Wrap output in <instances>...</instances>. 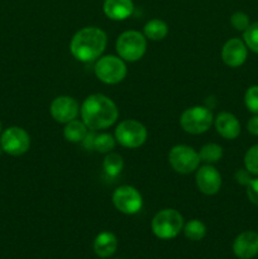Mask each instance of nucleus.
Masks as SVG:
<instances>
[{
	"instance_id": "16",
	"label": "nucleus",
	"mask_w": 258,
	"mask_h": 259,
	"mask_svg": "<svg viewBox=\"0 0 258 259\" xmlns=\"http://www.w3.org/2000/svg\"><path fill=\"white\" fill-rule=\"evenodd\" d=\"M217 132L225 139H235L240 134V124L230 113H220L215 119Z\"/></svg>"
},
{
	"instance_id": "29",
	"label": "nucleus",
	"mask_w": 258,
	"mask_h": 259,
	"mask_svg": "<svg viewBox=\"0 0 258 259\" xmlns=\"http://www.w3.org/2000/svg\"><path fill=\"white\" fill-rule=\"evenodd\" d=\"M235 180H237L238 184L247 186V185L252 181L250 172L248 171V169H238L237 174H235Z\"/></svg>"
},
{
	"instance_id": "31",
	"label": "nucleus",
	"mask_w": 258,
	"mask_h": 259,
	"mask_svg": "<svg viewBox=\"0 0 258 259\" xmlns=\"http://www.w3.org/2000/svg\"><path fill=\"white\" fill-rule=\"evenodd\" d=\"M3 152H4V151H3V148H2V146H0V156H2V153H3Z\"/></svg>"
},
{
	"instance_id": "8",
	"label": "nucleus",
	"mask_w": 258,
	"mask_h": 259,
	"mask_svg": "<svg viewBox=\"0 0 258 259\" xmlns=\"http://www.w3.org/2000/svg\"><path fill=\"white\" fill-rule=\"evenodd\" d=\"M168 161L175 171L182 175H187L197 169L200 163V156L191 147L180 144L171 149L168 154Z\"/></svg>"
},
{
	"instance_id": "28",
	"label": "nucleus",
	"mask_w": 258,
	"mask_h": 259,
	"mask_svg": "<svg viewBox=\"0 0 258 259\" xmlns=\"http://www.w3.org/2000/svg\"><path fill=\"white\" fill-rule=\"evenodd\" d=\"M247 195L250 202L258 206V179H252L247 185Z\"/></svg>"
},
{
	"instance_id": "14",
	"label": "nucleus",
	"mask_w": 258,
	"mask_h": 259,
	"mask_svg": "<svg viewBox=\"0 0 258 259\" xmlns=\"http://www.w3.org/2000/svg\"><path fill=\"white\" fill-rule=\"evenodd\" d=\"M233 252L240 259H250L258 254V233L248 230L235 238Z\"/></svg>"
},
{
	"instance_id": "12",
	"label": "nucleus",
	"mask_w": 258,
	"mask_h": 259,
	"mask_svg": "<svg viewBox=\"0 0 258 259\" xmlns=\"http://www.w3.org/2000/svg\"><path fill=\"white\" fill-rule=\"evenodd\" d=\"M196 185L205 195H215L222 186V176L215 167L206 164L197 169Z\"/></svg>"
},
{
	"instance_id": "24",
	"label": "nucleus",
	"mask_w": 258,
	"mask_h": 259,
	"mask_svg": "<svg viewBox=\"0 0 258 259\" xmlns=\"http://www.w3.org/2000/svg\"><path fill=\"white\" fill-rule=\"evenodd\" d=\"M244 38L245 46L250 48V51L258 53V22L249 24V27L244 30Z\"/></svg>"
},
{
	"instance_id": "25",
	"label": "nucleus",
	"mask_w": 258,
	"mask_h": 259,
	"mask_svg": "<svg viewBox=\"0 0 258 259\" xmlns=\"http://www.w3.org/2000/svg\"><path fill=\"white\" fill-rule=\"evenodd\" d=\"M245 169L253 175H258V144L250 147L244 157Z\"/></svg>"
},
{
	"instance_id": "18",
	"label": "nucleus",
	"mask_w": 258,
	"mask_h": 259,
	"mask_svg": "<svg viewBox=\"0 0 258 259\" xmlns=\"http://www.w3.org/2000/svg\"><path fill=\"white\" fill-rule=\"evenodd\" d=\"M63 136L68 142L72 143H78V142H83V139L88 136V125L83 121L73 120L68 121L63 131Z\"/></svg>"
},
{
	"instance_id": "26",
	"label": "nucleus",
	"mask_w": 258,
	"mask_h": 259,
	"mask_svg": "<svg viewBox=\"0 0 258 259\" xmlns=\"http://www.w3.org/2000/svg\"><path fill=\"white\" fill-rule=\"evenodd\" d=\"M244 103L248 110L252 113L258 114V86H250L247 90L244 96Z\"/></svg>"
},
{
	"instance_id": "11",
	"label": "nucleus",
	"mask_w": 258,
	"mask_h": 259,
	"mask_svg": "<svg viewBox=\"0 0 258 259\" xmlns=\"http://www.w3.org/2000/svg\"><path fill=\"white\" fill-rule=\"evenodd\" d=\"M78 104L70 96H58L51 104V115L58 123H66L73 120L77 116Z\"/></svg>"
},
{
	"instance_id": "17",
	"label": "nucleus",
	"mask_w": 258,
	"mask_h": 259,
	"mask_svg": "<svg viewBox=\"0 0 258 259\" xmlns=\"http://www.w3.org/2000/svg\"><path fill=\"white\" fill-rule=\"evenodd\" d=\"M116 247H118V240L110 232L100 233L94 242V250L101 258L111 257L115 253Z\"/></svg>"
},
{
	"instance_id": "15",
	"label": "nucleus",
	"mask_w": 258,
	"mask_h": 259,
	"mask_svg": "<svg viewBox=\"0 0 258 259\" xmlns=\"http://www.w3.org/2000/svg\"><path fill=\"white\" fill-rule=\"evenodd\" d=\"M104 13L113 20H124L133 14L134 4L132 0H105Z\"/></svg>"
},
{
	"instance_id": "30",
	"label": "nucleus",
	"mask_w": 258,
	"mask_h": 259,
	"mask_svg": "<svg viewBox=\"0 0 258 259\" xmlns=\"http://www.w3.org/2000/svg\"><path fill=\"white\" fill-rule=\"evenodd\" d=\"M247 128L250 134H253V136H258V114L249 119V121H248L247 124Z\"/></svg>"
},
{
	"instance_id": "10",
	"label": "nucleus",
	"mask_w": 258,
	"mask_h": 259,
	"mask_svg": "<svg viewBox=\"0 0 258 259\" xmlns=\"http://www.w3.org/2000/svg\"><path fill=\"white\" fill-rule=\"evenodd\" d=\"M114 206L126 215L137 214L143 206V199L138 190L132 186H120L113 194Z\"/></svg>"
},
{
	"instance_id": "6",
	"label": "nucleus",
	"mask_w": 258,
	"mask_h": 259,
	"mask_svg": "<svg viewBox=\"0 0 258 259\" xmlns=\"http://www.w3.org/2000/svg\"><path fill=\"white\" fill-rule=\"evenodd\" d=\"M95 75L103 82L114 85L125 77L126 66L124 61L116 56H105L96 62Z\"/></svg>"
},
{
	"instance_id": "9",
	"label": "nucleus",
	"mask_w": 258,
	"mask_h": 259,
	"mask_svg": "<svg viewBox=\"0 0 258 259\" xmlns=\"http://www.w3.org/2000/svg\"><path fill=\"white\" fill-rule=\"evenodd\" d=\"M0 146L5 153L10 156H22L29 149L30 138L27 132L20 126H10L3 132Z\"/></svg>"
},
{
	"instance_id": "19",
	"label": "nucleus",
	"mask_w": 258,
	"mask_h": 259,
	"mask_svg": "<svg viewBox=\"0 0 258 259\" xmlns=\"http://www.w3.org/2000/svg\"><path fill=\"white\" fill-rule=\"evenodd\" d=\"M168 33V27L161 19H152L144 25V35L152 40H161Z\"/></svg>"
},
{
	"instance_id": "7",
	"label": "nucleus",
	"mask_w": 258,
	"mask_h": 259,
	"mask_svg": "<svg viewBox=\"0 0 258 259\" xmlns=\"http://www.w3.org/2000/svg\"><path fill=\"white\" fill-rule=\"evenodd\" d=\"M115 139L126 148H138L146 142L147 129L137 120H124L116 126Z\"/></svg>"
},
{
	"instance_id": "1",
	"label": "nucleus",
	"mask_w": 258,
	"mask_h": 259,
	"mask_svg": "<svg viewBox=\"0 0 258 259\" xmlns=\"http://www.w3.org/2000/svg\"><path fill=\"white\" fill-rule=\"evenodd\" d=\"M80 110L82 121L93 131L111 126L119 115L115 103L101 94H94L86 98Z\"/></svg>"
},
{
	"instance_id": "32",
	"label": "nucleus",
	"mask_w": 258,
	"mask_h": 259,
	"mask_svg": "<svg viewBox=\"0 0 258 259\" xmlns=\"http://www.w3.org/2000/svg\"><path fill=\"white\" fill-rule=\"evenodd\" d=\"M0 133H2V121H0Z\"/></svg>"
},
{
	"instance_id": "20",
	"label": "nucleus",
	"mask_w": 258,
	"mask_h": 259,
	"mask_svg": "<svg viewBox=\"0 0 258 259\" xmlns=\"http://www.w3.org/2000/svg\"><path fill=\"white\" fill-rule=\"evenodd\" d=\"M200 161L206 162L207 164L215 163L223 157V148L217 143L205 144L199 153Z\"/></svg>"
},
{
	"instance_id": "22",
	"label": "nucleus",
	"mask_w": 258,
	"mask_h": 259,
	"mask_svg": "<svg viewBox=\"0 0 258 259\" xmlns=\"http://www.w3.org/2000/svg\"><path fill=\"white\" fill-rule=\"evenodd\" d=\"M184 232L187 239L197 242V240H201L205 237V234H206V227H205V224L202 222L194 219L185 225Z\"/></svg>"
},
{
	"instance_id": "4",
	"label": "nucleus",
	"mask_w": 258,
	"mask_h": 259,
	"mask_svg": "<svg viewBox=\"0 0 258 259\" xmlns=\"http://www.w3.org/2000/svg\"><path fill=\"white\" fill-rule=\"evenodd\" d=\"M146 37L137 30H126L121 33L116 40V52L120 58L129 62L141 60L146 53Z\"/></svg>"
},
{
	"instance_id": "3",
	"label": "nucleus",
	"mask_w": 258,
	"mask_h": 259,
	"mask_svg": "<svg viewBox=\"0 0 258 259\" xmlns=\"http://www.w3.org/2000/svg\"><path fill=\"white\" fill-rule=\"evenodd\" d=\"M184 227V218L177 210L164 209L157 212L152 220V230L159 239H172L177 237Z\"/></svg>"
},
{
	"instance_id": "27",
	"label": "nucleus",
	"mask_w": 258,
	"mask_h": 259,
	"mask_svg": "<svg viewBox=\"0 0 258 259\" xmlns=\"http://www.w3.org/2000/svg\"><path fill=\"white\" fill-rule=\"evenodd\" d=\"M230 23H232V25L237 30H245L249 27V18H248V15L245 13L235 12L230 17Z\"/></svg>"
},
{
	"instance_id": "13",
	"label": "nucleus",
	"mask_w": 258,
	"mask_h": 259,
	"mask_svg": "<svg viewBox=\"0 0 258 259\" xmlns=\"http://www.w3.org/2000/svg\"><path fill=\"white\" fill-rule=\"evenodd\" d=\"M248 56L247 46L239 38H232L222 50V58L229 67H239L245 62Z\"/></svg>"
},
{
	"instance_id": "23",
	"label": "nucleus",
	"mask_w": 258,
	"mask_h": 259,
	"mask_svg": "<svg viewBox=\"0 0 258 259\" xmlns=\"http://www.w3.org/2000/svg\"><path fill=\"white\" fill-rule=\"evenodd\" d=\"M115 147V139L110 136V134H99V136L94 137L93 148L95 151L100 152V153H108L111 149Z\"/></svg>"
},
{
	"instance_id": "21",
	"label": "nucleus",
	"mask_w": 258,
	"mask_h": 259,
	"mask_svg": "<svg viewBox=\"0 0 258 259\" xmlns=\"http://www.w3.org/2000/svg\"><path fill=\"white\" fill-rule=\"evenodd\" d=\"M103 167H104V171H105V174L108 175V176L110 177L118 176L124 167L123 158L116 153H109L108 156L105 157V159H104Z\"/></svg>"
},
{
	"instance_id": "5",
	"label": "nucleus",
	"mask_w": 258,
	"mask_h": 259,
	"mask_svg": "<svg viewBox=\"0 0 258 259\" xmlns=\"http://www.w3.org/2000/svg\"><path fill=\"white\" fill-rule=\"evenodd\" d=\"M181 128L190 134L205 133L212 124V114L205 106H192L182 113Z\"/></svg>"
},
{
	"instance_id": "2",
	"label": "nucleus",
	"mask_w": 258,
	"mask_h": 259,
	"mask_svg": "<svg viewBox=\"0 0 258 259\" xmlns=\"http://www.w3.org/2000/svg\"><path fill=\"white\" fill-rule=\"evenodd\" d=\"M106 34L96 27H86L78 30L71 40V53L81 62L96 60L106 47Z\"/></svg>"
}]
</instances>
